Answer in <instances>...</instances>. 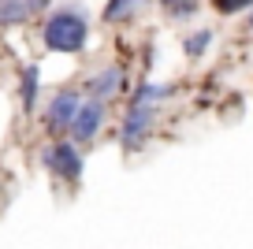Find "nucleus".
<instances>
[{"instance_id":"obj_1","label":"nucleus","mask_w":253,"mask_h":249,"mask_svg":"<svg viewBox=\"0 0 253 249\" xmlns=\"http://www.w3.org/2000/svg\"><path fill=\"white\" fill-rule=\"evenodd\" d=\"M89 41V15L82 4H60L41 23V45L60 56H79Z\"/></svg>"},{"instance_id":"obj_2","label":"nucleus","mask_w":253,"mask_h":249,"mask_svg":"<svg viewBox=\"0 0 253 249\" xmlns=\"http://www.w3.org/2000/svg\"><path fill=\"white\" fill-rule=\"evenodd\" d=\"M153 123H157V104L130 101V108L123 112V123H119V145H123V153H138L145 145V138L153 134Z\"/></svg>"},{"instance_id":"obj_3","label":"nucleus","mask_w":253,"mask_h":249,"mask_svg":"<svg viewBox=\"0 0 253 249\" xmlns=\"http://www.w3.org/2000/svg\"><path fill=\"white\" fill-rule=\"evenodd\" d=\"M41 167L45 171H52L56 179L63 182H79L82 179V153H79V141H48L45 149H41Z\"/></svg>"},{"instance_id":"obj_4","label":"nucleus","mask_w":253,"mask_h":249,"mask_svg":"<svg viewBox=\"0 0 253 249\" xmlns=\"http://www.w3.org/2000/svg\"><path fill=\"white\" fill-rule=\"evenodd\" d=\"M79 104H82V93H79V89H56L52 101L45 104V116H41L45 130H48V134H71V123H75Z\"/></svg>"},{"instance_id":"obj_5","label":"nucleus","mask_w":253,"mask_h":249,"mask_svg":"<svg viewBox=\"0 0 253 249\" xmlns=\"http://www.w3.org/2000/svg\"><path fill=\"white\" fill-rule=\"evenodd\" d=\"M104 123H108V104L97 101V97H89V101H82L79 112H75L71 138L82 141V145H89V141H97V134L104 130Z\"/></svg>"},{"instance_id":"obj_6","label":"nucleus","mask_w":253,"mask_h":249,"mask_svg":"<svg viewBox=\"0 0 253 249\" xmlns=\"http://www.w3.org/2000/svg\"><path fill=\"white\" fill-rule=\"evenodd\" d=\"M123 86H126V75H123V67H119V63H104L97 75L86 78V93L97 97V101H104V104H108L112 97L123 93Z\"/></svg>"},{"instance_id":"obj_7","label":"nucleus","mask_w":253,"mask_h":249,"mask_svg":"<svg viewBox=\"0 0 253 249\" xmlns=\"http://www.w3.org/2000/svg\"><path fill=\"white\" fill-rule=\"evenodd\" d=\"M38 93H41V67L38 63H26L19 71V101H23L26 116H34V108H38Z\"/></svg>"},{"instance_id":"obj_8","label":"nucleus","mask_w":253,"mask_h":249,"mask_svg":"<svg viewBox=\"0 0 253 249\" xmlns=\"http://www.w3.org/2000/svg\"><path fill=\"white\" fill-rule=\"evenodd\" d=\"M153 0H108V4H104V11H101V19L104 23H130V19L138 15V11L142 8H149Z\"/></svg>"},{"instance_id":"obj_9","label":"nucleus","mask_w":253,"mask_h":249,"mask_svg":"<svg viewBox=\"0 0 253 249\" xmlns=\"http://www.w3.org/2000/svg\"><path fill=\"white\" fill-rule=\"evenodd\" d=\"M30 4L26 0H0V30H11V26L30 23Z\"/></svg>"},{"instance_id":"obj_10","label":"nucleus","mask_w":253,"mask_h":249,"mask_svg":"<svg viewBox=\"0 0 253 249\" xmlns=\"http://www.w3.org/2000/svg\"><path fill=\"white\" fill-rule=\"evenodd\" d=\"M175 86H157V82H142V86H134V93H130V101H149V104H160L164 97H171Z\"/></svg>"},{"instance_id":"obj_11","label":"nucleus","mask_w":253,"mask_h":249,"mask_svg":"<svg viewBox=\"0 0 253 249\" xmlns=\"http://www.w3.org/2000/svg\"><path fill=\"white\" fill-rule=\"evenodd\" d=\"M209 45H212V30H194V34H186V41H182V52H186L190 60H198V56L209 52Z\"/></svg>"},{"instance_id":"obj_12","label":"nucleus","mask_w":253,"mask_h":249,"mask_svg":"<svg viewBox=\"0 0 253 249\" xmlns=\"http://www.w3.org/2000/svg\"><path fill=\"white\" fill-rule=\"evenodd\" d=\"M164 4V11L179 23V19H190L194 11H198V0H160Z\"/></svg>"},{"instance_id":"obj_13","label":"nucleus","mask_w":253,"mask_h":249,"mask_svg":"<svg viewBox=\"0 0 253 249\" xmlns=\"http://www.w3.org/2000/svg\"><path fill=\"white\" fill-rule=\"evenodd\" d=\"M212 8L220 11V15H235V11L253 8V0H212Z\"/></svg>"},{"instance_id":"obj_14","label":"nucleus","mask_w":253,"mask_h":249,"mask_svg":"<svg viewBox=\"0 0 253 249\" xmlns=\"http://www.w3.org/2000/svg\"><path fill=\"white\" fill-rule=\"evenodd\" d=\"M26 4H30V11H34V15H41V11H48V8H52V0H26Z\"/></svg>"},{"instance_id":"obj_15","label":"nucleus","mask_w":253,"mask_h":249,"mask_svg":"<svg viewBox=\"0 0 253 249\" xmlns=\"http://www.w3.org/2000/svg\"><path fill=\"white\" fill-rule=\"evenodd\" d=\"M250 30H253V19H250Z\"/></svg>"}]
</instances>
